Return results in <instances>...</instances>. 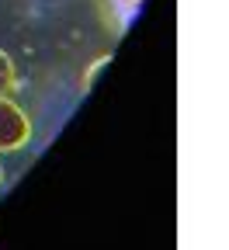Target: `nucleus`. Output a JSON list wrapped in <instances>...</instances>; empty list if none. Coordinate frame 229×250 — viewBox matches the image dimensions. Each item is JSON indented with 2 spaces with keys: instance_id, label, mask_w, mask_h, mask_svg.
<instances>
[{
  "instance_id": "nucleus-1",
  "label": "nucleus",
  "mask_w": 229,
  "mask_h": 250,
  "mask_svg": "<svg viewBox=\"0 0 229 250\" xmlns=\"http://www.w3.org/2000/svg\"><path fill=\"white\" fill-rule=\"evenodd\" d=\"M31 139V122L28 115L11 101L0 98V153H14Z\"/></svg>"
},
{
  "instance_id": "nucleus-2",
  "label": "nucleus",
  "mask_w": 229,
  "mask_h": 250,
  "mask_svg": "<svg viewBox=\"0 0 229 250\" xmlns=\"http://www.w3.org/2000/svg\"><path fill=\"white\" fill-rule=\"evenodd\" d=\"M14 87H18V70H14L11 56L0 49V98H11Z\"/></svg>"
},
{
  "instance_id": "nucleus-3",
  "label": "nucleus",
  "mask_w": 229,
  "mask_h": 250,
  "mask_svg": "<svg viewBox=\"0 0 229 250\" xmlns=\"http://www.w3.org/2000/svg\"><path fill=\"white\" fill-rule=\"evenodd\" d=\"M104 66H108V56H101V59H97V62H94V66H90V70L83 73V87H90V83L97 80V73H101Z\"/></svg>"
},
{
  "instance_id": "nucleus-4",
  "label": "nucleus",
  "mask_w": 229,
  "mask_h": 250,
  "mask_svg": "<svg viewBox=\"0 0 229 250\" xmlns=\"http://www.w3.org/2000/svg\"><path fill=\"white\" fill-rule=\"evenodd\" d=\"M115 4H118V7H136L139 0H115Z\"/></svg>"
},
{
  "instance_id": "nucleus-5",
  "label": "nucleus",
  "mask_w": 229,
  "mask_h": 250,
  "mask_svg": "<svg viewBox=\"0 0 229 250\" xmlns=\"http://www.w3.org/2000/svg\"><path fill=\"white\" fill-rule=\"evenodd\" d=\"M0 181H4V167H0Z\"/></svg>"
}]
</instances>
